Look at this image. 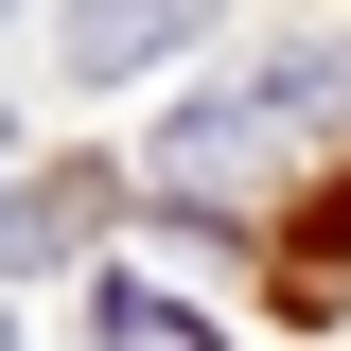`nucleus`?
Instances as JSON below:
<instances>
[{
	"label": "nucleus",
	"mask_w": 351,
	"mask_h": 351,
	"mask_svg": "<svg viewBox=\"0 0 351 351\" xmlns=\"http://www.w3.org/2000/svg\"><path fill=\"white\" fill-rule=\"evenodd\" d=\"M316 123H351V36H299V53H246V71L211 88V106H176L158 123V193H193V211H228L263 158H299Z\"/></svg>",
	"instance_id": "obj_1"
},
{
	"label": "nucleus",
	"mask_w": 351,
	"mask_h": 351,
	"mask_svg": "<svg viewBox=\"0 0 351 351\" xmlns=\"http://www.w3.org/2000/svg\"><path fill=\"white\" fill-rule=\"evenodd\" d=\"M193 18H211V0H71V71H88V88H123L141 53H176Z\"/></svg>",
	"instance_id": "obj_2"
},
{
	"label": "nucleus",
	"mask_w": 351,
	"mask_h": 351,
	"mask_svg": "<svg viewBox=\"0 0 351 351\" xmlns=\"http://www.w3.org/2000/svg\"><path fill=\"white\" fill-rule=\"evenodd\" d=\"M0 176H18V158H0Z\"/></svg>",
	"instance_id": "obj_4"
},
{
	"label": "nucleus",
	"mask_w": 351,
	"mask_h": 351,
	"mask_svg": "<svg viewBox=\"0 0 351 351\" xmlns=\"http://www.w3.org/2000/svg\"><path fill=\"white\" fill-rule=\"evenodd\" d=\"M106 334H123V351H193V334H211V316H176L158 281H106Z\"/></svg>",
	"instance_id": "obj_3"
}]
</instances>
